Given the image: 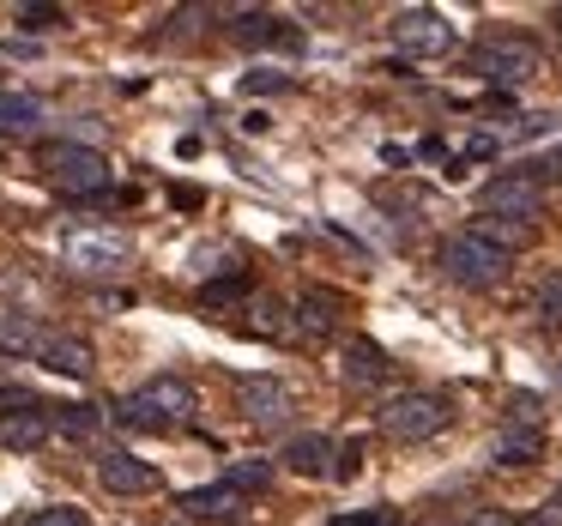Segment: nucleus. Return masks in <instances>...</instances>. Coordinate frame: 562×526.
Masks as SVG:
<instances>
[{
	"label": "nucleus",
	"instance_id": "nucleus-1",
	"mask_svg": "<svg viewBox=\"0 0 562 526\" xmlns=\"http://www.w3.org/2000/svg\"><path fill=\"white\" fill-rule=\"evenodd\" d=\"M194 412H200V393L188 376H151L115 400V424L139 429V436H151V429H182Z\"/></svg>",
	"mask_w": 562,
	"mask_h": 526
},
{
	"label": "nucleus",
	"instance_id": "nucleus-2",
	"mask_svg": "<svg viewBox=\"0 0 562 526\" xmlns=\"http://www.w3.org/2000/svg\"><path fill=\"white\" fill-rule=\"evenodd\" d=\"M37 170H43V182H49L55 194H67V200L110 194V182H115L110 158L91 152V146H79V139H49V146H37Z\"/></svg>",
	"mask_w": 562,
	"mask_h": 526
},
{
	"label": "nucleus",
	"instance_id": "nucleus-3",
	"mask_svg": "<svg viewBox=\"0 0 562 526\" xmlns=\"http://www.w3.org/2000/svg\"><path fill=\"white\" fill-rule=\"evenodd\" d=\"M375 424H381V436H393V441H429L453 424V400L436 388H405V393H393V400H381Z\"/></svg>",
	"mask_w": 562,
	"mask_h": 526
},
{
	"label": "nucleus",
	"instance_id": "nucleus-4",
	"mask_svg": "<svg viewBox=\"0 0 562 526\" xmlns=\"http://www.w3.org/2000/svg\"><path fill=\"white\" fill-rule=\"evenodd\" d=\"M61 260L86 279H122L134 267V243L122 231H103V224H67L61 231Z\"/></svg>",
	"mask_w": 562,
	"mask_h": 526
},
{
	"label": "nucleus",
	"instance_id": "nucleus-5",
	"mask_svg": "<svg viewBox=\"0 0 562 526\" xmlns=\"http://www.w3.org/2000/svg\"><path fill=\"white\" fill-rule=\"evenodd\" d=\"M441 272H448L453 284H465V291H496V284L508 279V255L490 248L484 236L460 231V236L441 243Z\"/></svg>",
	"mask_w": 562,
	"mask_h": 526
},
{
	"label": "nucleus",
	"instance_id": "nucleus-6",
	"mask_svg": "<svg viewBox=\"0 0 562 526\" xmlns=\"http://www.w3.org/2000/svg\"><path fill=\"white\" fill-rule=\"evenodd\" d=\"M387 37H393V49L412 55V61H436V55L453 49V25H448V13H436V7H405V13L387 25Z\"/></svg>",
	"mask_w": 562,
	"mask_h": 526
},
{
	"label": "nucleus",
	"instance_id": "nucleus-7",
	"mask_svg": "<svg viewBox=\"0 0 562 526\" xmlns=\"http://www.w3.org/2000/svg\"><path fill=\"white\" fill-rule=\"evenodd\" d=\"M49 436V405L31 400L25 388H0V448H43Z\"/></svg>",
	"mask_w": 562,
	"mask_h": 526
},
{
	"label": "nucleus",
	"instance_id": "nucleus-8",
	"mask_svg": "<svg viewBox=\"0 0 562 526\" xmlns=\"http://www.w3.org/2000/svg\"><path fill=\"white\" fill-rule=\"evenodd\" d=\"M484 212L490 219H508V224H532L544 219V182L532 170H514V176H496L484 188Z\"/></svg>",
	"mask_w": 562,
	"mask_h": 526
},
{
	"label": "nucleus",
	"instance_id": "nucleus-9",
	"mask_svg": "<svg viewBox=\"0 0 562 526\" xmlns=\"http://www.w3.org/2000/svg\"><path fill=\"white\" fill-rule=\"evenodd\" d=\"M236 412H243V424H255V429H279V424H291L296 393L284 388L279 376H248V381H236Z\"/></svg>",
	"mask_w": 562,
	"mask_h": 526
},
{
	"label": "nucleus",
	"instance_id": "nucleus-10",
	"mask_svg": "<svg viewBox=\"0 0 562 526\" xmlns=\"http://www.w3.org/2000/svg\"><path fill=\"white\" fill-rule=\"evenodd\" d=\"M477 74L490 79V86H526V79L538 74V49L526 37H496L477 49Z\"/></svg>",
	"mask_w": 562,
	"mask_h": 526
},
{
	"label": "nucleus",
	"instance_id": "nucleus-11",
	"mask_svg": "<svg viewBox=\"0 0 562 526\" xmlns=\"http://www.w3.org/2000/svg\"><path fill=\"white\" fill-rule=\"evenodd\" d=\"M98 484L110 490V496H146V490H158V466L110 448V454H98Z\"/></svg>",
	"mask_w": 562,
	"mask_h": 526
},
{
	"label": "nucleus",
	"instance_id": "nucleus-12",
	"mask_svg": "<svg viewBox=\"0 0 562 526\" xmlns=\"http://www.w3.org/2000/svg\"><path fill=\"white\" fill-rule=\"evenodd\" d=\"M31 357H37L43 369H55V376H74V381H86L91 369H98V351H91L86 339H74V333H43V345Z\"/></svg>",
	"mask_w": 562,
	"mask_h": 526
},
{
	"label": "nucleus",
	"instance_id": "nucleus-13",
	"mask_svg": "<svg viewBox=\"0 0 562 526\" xmlns=\"http://www.w3.org/2000/svg\"><path fill=\"white\" fill-rule=\"evenodd\" d=\"M333 454H339V448H333V436H291L279 460H284V472H296V478H327L333 472Z\"/></svg>",
	"mask_w": 562,
	"mask_h": 526
},
{
	"label": "nucleus",
	"instance_id": "nucleus-14",
	"mask_svg": "<svg viewBox=\"0 0 562 526\" xmlns=\"http://www.w3.org/2000/svg\"><path fill=\"white\" fill-rule=\"evenodd\" d=\"M490 454H496V466H538L544 460V429L538 424H508Z\"/></svg>",
	"mask_w": 562,
	"mask_h": 526
},
{
	"label": "nucleus",
	"instance_id": "nucleus-15",
	"mask_svg": "<svg viewBox=\"0 0 562 526\" xmlns=\"http://www.w3.org/2000/svg\"><path fill=\"white\" fill-rule=\"evenodd\" d=\"M231 37L243 43V49H260V43H291L296 49V31H284V19H272V13H236Z\"/></svg>",
	"mask_w": 562,
	"mask_h": 526
},
{
	"label": "nucleus",
	"instance_id": "nucleus-16",
	"mask_svg": "<svg viewBox=\"0 0 562 526\" xmlns=\"http://www.w3.org/2000/svg\"><path fill=\"white\" fill-rule=\"evenodd\" d=\"M182 514H188V521H231V514H243V496H236L231 484L188 490V496H182Z\"/></svg>",
	"mask_w": 562,
	"mask_h": 526
},
{
	"label": "nucleus",
	"instance_id": "nucleus-17",
	"mask_svg": "<svg viewBox=\"0 0 562 526\" xmlns=\"http://www.w3.org/2000/svg\"><path fill=\"white\" fill-rule=\"evenodd\" d=\"M291 327H303L308 339H327L333 327H339V296L333 291H303V303H296V321Z\"/></svg>",
	"mask_w": 562,
	"mask_h": 526
},
{
	"label": "nucleus",
	"instance_id": "nucleus-18",
	"mask_svg": "<svg viewBox=\"0 0 562 526\" xmlns=\"http://www.w3.org/2000/svg\"><path fill=\"white\" fill-rule=\"evenodd\" d=\"M381 376H387V351H381V345H369V339L345 345V381L369 388V381H381Z\"/></svg>",
	"mask_w": 562,
	"mask_h": 526
},
{
	"label": "nucleus",
	"instance_id": "nucleus-19",
	"mask_svg": "<svg viewBox=\"0 0 562 526\" xmlns=\"http://www.w3.org/2000/svg\"><path fill=\"white\" fill-rule=\"evenodd\" d=\"M49 424H55V436L86 441V436H98V429H103V412H98V405H49Z\"/></svg>",
	"mask_w": 562,
	"mask_h": 526
},
{
	"label": "nucleus",
	"instance_id": "nucleus-20",
	"mask_svg": "<svg viewBox=\"0 0 562 526\" xmlns=\"http://www.w3.org/2000/svg\"><path fill=\"white\" fill-rule=\"evenodd\" d=\"M43 345V327L19 309H0V351H37Z\"/></svg>",
	"mask_w": 562,
	"mask_h": 526
},
{
	"label": "nucleus",
	"instance_id": "nucleus-21",
	"mask_svg": "<svg viewBox=\"0 0 562 526\" xmlns=\"http://www.w3.org/2000/svg\"><path fill=\"white\" fill-rule=\"evenodd\" d=\"M472 236H484L490 248H502V255H514V248L532 243V224H508V219H477Z\"/></svg>",
	"mask_w": 562,
	"mask_h": 526
},
{
	"label": "nucleus",
	"instance_id": "nucleus-22",
	"mask_svg": "<svg viewBox=\"0 0 562 526\" xmlns=\"http://www.w3.org/2000/svg\"><path fill=\"white\" fill-rule=\"evenodd\" d=\"M224 484H231L236 496H248V490H267V484H272V460H236L231 472H224Z\"/></svg>",
	"mask_w": 562,
	"mask_h": 526
},
{
	"label": "nucleus",
	"instance_id": "nucleus-23",
	"mask_svg": "<svg viewBox=\"0 0 562 526\" xmlns=\"http://www.w3.org/2000/svg\"><path fill=\"white\" fill-rule=\"evenodd\" d=\"M538 321H562V267L538 279Z\"/></svg>",
	"mask_w": 562,
	"mask_h": 526
},
{
	"label": "nucleus",
	"instance_id": "nucleus-24",
	"mask_svg": "<svg viewBox=\"0 0 562 526\" xmlns=\"http://www.w3.org/2000/svg\"><path fill=\"white\" fill-rule=\"evenodd\" d=\"M255 333H267V339H279V333H291V315H284L272 296H260L255 303Z\"/></svg>",
	"mask_w": 562,
	"mask_h": 526
},
{
	"label": "nucleus",
	"instance_id": "nucleus-25",
	"mask_svg": "<svg viewBox=\"0 0 562 526\" xmlns=\"http://www.w3.org/2000/svg\"><path fill=\"white\" fill-rule=\"evenodd\" d=\"M61 7H19V25L25 31H61Z\"/></svg>",
	"mask_w": 562,
	"mask_h": 526
},
{
	"label": "nucleus",
	"instance_id": "nucleus-26",
	"mask_svg": "<svg viewBox=\"0 0 562 526\" xmlns=\"http://www.w3.org/2000/svg\"><path fill=\"white\" fill-rule=\"evenodd\" d=\"M25 526H91V514L86 508H37Z\"/></svg>",
	"mask_w": 562,
	"mask_h": 526
},
{
	"label": "nucleus",
	"instance_id": "nucleus-27",
	"mask_svg": "<svg viewBox=\"0 0 562 526\" xmlns=\"http://www.w3.org/2000/svg\"><path fill=\"white\" fill-rule=\"evenodd\" d=\"M37 122V103L31 98H0V127H25Z\"/></svg>",
	"mask_w": 562,
	"mask_h": 526
},
{
	"label": "nucleus",
	"instance_id": "nucleus-28",
	"mask_svg": "<svg viewBox=\"0 0 562 526\" xmlns=\"http://www.w3.org/2000/svg\"><path fill=\"white\" fill-rule=\"evenodd\" d=\"M333 526H400V514L393 508H363V514H339Z\"/></svg>",
	"mask_w": 562,
	"mask_h": 526
},
{
	"label": "nucleus",
	"instance_id": "nucleus-29",
	"mask_svg": "<svg viewBox=\"0 0 562 526\" xmlns=\"http://www.w3.org/2000/svg\"><path fill=\"white\" fill-rule=\"evenodd\" d=\"M472 526H514V521H502V514H477Z\"/></svg>",
	"mask_w": 562,
	"mask_h": 526
},
{
	"label": "nucleus",
	"instance_id": "nucleus-30",
	"mask_svg": "<svg viewBox=\"0 0 562 526\" xmlns=\"http://www.w3.org/2000/svg\"><path fill=\"white\" fill-rule=\"evenodd\" d=\"M550 164H557V170H562V152H557V158H550Z\"/></svg>",
	"mask_w": 562,
	"mask_h": 526
}]
</instances>
